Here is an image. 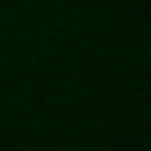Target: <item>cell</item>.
<instances>
[]
</instances>
